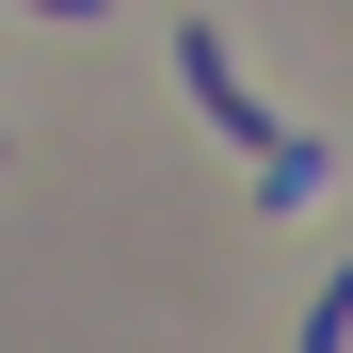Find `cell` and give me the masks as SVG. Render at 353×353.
Here are the masks:
<instances>
[{
	"label": "cell",
	"instance_id": "1",
	"mask_svg": "<svg viewBox=\"0 0 353 353\" xmlns=\"http://www.w3.org/2000/svg\"><path fill=\"white\" fill-rule=\"evenodd\" d=\"M176 97H193V112H209L241 161L273 145V112H257V81H241V65H225V32H176Z\"/></svg>",
	"mask_w": 353,
	"mask_h": 353
},
{
	"label": "cell",
	"instance_id": "2",
	"mask_svg": "<svg viewBox=\"0 0 353 353\" xmlns=\"http://www.w3.org/2000/svg\"><path fill=\"white\" fill-rule=\"evenodd\" d=\"M321 176H337V161H321V129H273V145H257V209H305Z\"/></svg>",
	"mask_w": 353,
	"mask_h": 353
},
{
	"label": "cell",
	"instance_id": "3",
	"mask_svg": "<svg viewBox=\"0 0 353 353\" xmlns=\"http://www.w3.org/2000/svg\"><path fill=\"white\" fill-rule=\"evenodd\" d=\"M337 337H353V257H337V289L305 305V353H337Z\"/></svg>",
	"mask_w": 353,
	"mask_h": 353
},
{
	"label": "cell",
	"instance_id": "4",
	"mask_svg": "<svg viewBox=\"0 0 353 353\" xmlns=\"http://www.w3.org/2000/svg\"><path fill=\"white\" fill-rule=\"evenodd\" d=\"M17 17H97V0H17Z\"/></svg>",
	"mask_w": 353,
	"mask_h": 353
}]
</instances>
